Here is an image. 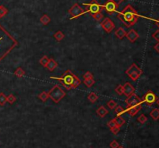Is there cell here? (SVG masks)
I'll use <instances>...</instances> for the list:
<instances>
[{
	"instance_id": "13",
	"label": "cell",
	"mask_w": 159,
	"mask_h": 148,
	"mask_svg": "<svg viewBox=\"0 0 159 148\" xmlns=\"http://www.w3.org/2000/svg\"><path fill=\"white\" fill-rule=\"evenodd\" d=\"M123 87H124V94L126 97H129L135 92V89L130 82H126L123 85Z\"/></svg>"
},
{
	"instance_id": "28",
	"label": "cell",
	"mask_w": 159,
	"mask_h": 148,
	"mask_svg": "<svg viewBox=\"0 0 159 148\" xmlns=\"http://www.w3.org/2000/svg\"><path fill=\"white\" fill-rule=\"evenodd\" d=\"M7 13H8V10H7L6 8L0 5V19H2L3 16L6 15Z\"/></svg>"
},
{
	"instance_id": "31",
	"label": "cell",
	"mask_w": 159,
	"mask_h": 148,
	"mask_svg": "<svg viewBox=\"0 0 159 148\" xmlns=\"http://www.w3.org/2000/svg\"><path fill=\"white\" fill-rule=\"evenodd\" d=\"M115 113L117 115H120L121 114H123L124 113H125V110L122 106H117L115 108Z\"/></svg>"
},
{
	"instance_id": "43",
	"label": "cell",
	"mask_w": 159,
	"mask_h": 148,
	"mask_svg": "<svg viewBox=\"0 0 159 148\" xmlns=\"http://www.w3.org/2000/svg\"><path fill=\"white\" fill-rule=\"evenodd\" d=\"M156 103H157L158 106H159V98H158V99H157V102H156Z\"/></svg>"
},
{
	"instance_id": "11",
	"label": "cell",
	"mask_w": 159,
	"mask_h": 148,
	"mask_svg": "<svg viewBox=\"0 0 159 148\" xmlns=\"http://www.w3.org/2000/svg\"><path fill=\"white\" fill-rule=\"evenodd\" d=\"M118 9V5L114 3L112 0H108L106 4L103 6V9H105L108 14H113L116 11V9Z\"/></svg>"
},
{
	"instance_id": "37",
	"label": "cell",
	"mask_w": 159,
	"mask_h": 148,
	"mask_svg": "<svg viewBox=\"0 0 159 148\" xmlns=\"http://www.w3.org/2000/svg\"><path fill=\"white\" fill-rule=\"evenodd\" d=\"M152 37L155 40H157L158 42H159V30H157L155 32L153 33Z\"/></svg>"
},
{
	"instance_id": "16",
	"label": "cell",
	"mask_w": 159,
	"mask_h": 148,
	"mask_svg": "<svg viewBox=\"0 0 159 148\" xmlns=\"http://www.w3.org/2000/svg\"><path fill=\"white\" fill-rule=\"evenodd\" d=\"M126 30H125L123 27H120V28H118L117 30L115 31V36L117 37L118 39L120 40H122L123 38H124V37H126Z\"/></svg>"
},
{
	"instance_id": "24",
	"label": "cell",
	"mask_w": 159,
	"mask_h": 148,
	"mask_svg": "<svg viewBox=\"0 0 159 148\" xmlns=\"http://www.w3.org/2000/svg\"><path fill=\"white\" fill-rule=\"evenodd\" d=\"M54 37H55V39L57 40V41H61V40H62L64 39L65 34H64L61 30H58V31H57L55 34H54Z\"/></svg>"
},
{
	"instance_id": "15",
	"label": "cell",
	"mask_w": 159,
	"mask_h": 148,
	"mask_svg": "<svg viewBox=\"0 0 159 148\" xmlns=\"http://www.w3.org/2000/svg\"><path fill=\"white\" fill-rule=\"evenodd\" d=\"M57 62L54 60L53 58H50L49 59V61H48V64L46 66V68L48 70V71H50V72H53L55 68L57 67Z\"/></svg>"
},
{
	"instance_id": "22",
	"label": "cell",
	"mask_w": 159,
	"mask_h": 148,
	"mask_svg": "<svg viewBox=\"0 0 159 148\" xmlns=\"http://www.w3.org/2000/svg\"><path fill=\"white\" fill-rule=\"evenodd\" d=\"M38 97H39V98L42 102H46L48 99V98H49V94L47 91H42L41 93L39 94Z\"/></svg>"
},
{
	"instance_id": "5",
	"label": "cell",
	"mask_w": 159,
	"mask_h": 148,
	"mask_svg": "<svg viewBox=\"0 0 159 148\" xmlns=\"http://www.w3.org/2000/svg\"><path fill=\"white\" fill-rule=\"evenodd\" d=\"M125 73L133 81H137L143 74V71L136 64L133 63L127 68Z\"/></svg>"
},
{
	"instance_id": "25",
	"label": "cell",
	"mask_w": 159,
	"mask_h": 148,
	"mask_svg": "<svg viewBox=\"0 0 159 148\" xmlns=\"http://www.w3.org/2000/svg\"><path fill=\"white\" fill-rule=\"evenodd\" d=\"M95 80L93 79H84L83 81V83L85 84L88 88H91L92 85L95 84Z\"/></svg>"
},
{
	"instance_id": "7",
	"label": "cell",
	"mask_w": 159,
	"mask_h": 148,
	"mask_svg": "<svg viewBox=\"0 0 159 148\" xmlns=\"http://www.w3.org/2000/svg\"><path fill=\"white\" fill-rule=\"evenodd\" d=\"M68 13L71 15V19L70 20H73V19H76L79 17L83 14H85L86 12L79 6L78 3H75L69 9H68Z\"/></svg>"
},
{
	"instance_id": "2",
	"label": "cell",
	"mask_w": 159,
	"mask_h": 148,
	"mask_svg": "<svg viewBox=\"0 0 159 148\" xmlns=\"http://www.w3.org/2000/svg\"><path fill=\"white\" fill-rule=\"evenodd\" d=\"M140 16L137 12L133 9L131 5H127L122 11L118 13V19L124 24L127 28L133 26L138 20Z\"/></svg>"
},
{
	"instance_id": "44",
	"label": "cell",
	"mask_w": 159,
	"mask_h": 148,
	"mask_svg": "<svg viewBox=\"0 0 159 148\" xmlns=\"http://www.w3.org/2000/svg\"><path fill=\"white\" fill-rule=\"evenodd\" d=\"M118 148H124V147H120V146Z\"/></svg>"
},
{
	"instance_id": "32",
	"label": "cell",
	"mask_w": 159,
	"mask_h": 148,
	"mask_svg": "<svg viewBox=\"0 0 159 148\" xmlns=\"http://www.w3.org/2000/svg\"><path fill=\"white\" fill-rule=\"evenodd\" d=\"M16 97L13 96V94H10V95L7 96V102L9 104H13L16 102Z\"/></svg>"
},
{
	"instance_id": "17",
	"label": "cell",
	"mask_w": 159,
	"mask_h": 148,
	"mask_svg": "<svg viewBox=\"0 0 159 148\" xmlns=\"http://www.w3.org/2000/svg\"><path fill=\"white\" fill-rule=\"evenodd\" d=\"M96 113H97V115L100 118H103L105 115H106L107 114L109 113V111H108L104 106H101L96 110Z\"/></svg>"
},
{
	"instance_id": "35",
	"label": "cell",
	"mask_w": 159,
	"mask_h": 148,
	"mask_svg": "<svg viewBox=\"0 0 159 148\" xmlns=\"http://www.w3.org/2000/svg\"><path fill=\"white\" fill-rule=\"evenodd\" d=\"M83 79H93V74H92V73L90 72H85V74H83Z\"/></svg>"
},
{
	"instance_id": "27",
	"label": "cell",
	"mask_w": 159,
	"mask_h": 148,
	"mask_svg": "<svg viewBox=\"0 0 159 148\" xmlns=\"http://www.w3.org/2000/svg\"><path fill=\"white\" fill-rule=\"evenodd\" d=\"M92 18L95 19V20H96V21H101V20L103 19V14H102V13H95V14H92Z\"/></svg>"
},
{
	"instance_id": "29",
	"label": "cell",
	"mask_w": 159,
	"mask_h": 148,
	"mask_svg": "<svg viewBox=\"0 0 159 148\" xmlns=\"http://www.w3.org/2000/svg\"><path fill=\"white\" fill-rule=\"evenodd\" d=\"M137 121H138L140 123L144 124V123H145L148 121V118H147V116L144 115V114H141L139 117L137 118Z\"/></svg>"
},
{
	"instance_id": "14",
	"label": "cell",
	"mask_w": 159,
	"mask_h": 148,
	"mask_svg": "<svg viewBox=\"0 0 159 148\" xmlns=\"http://www.w3.org/2000/svg\"><path fill=\"white\" fill-rule=\"evenodd\" d=\"M126 37L127 38V40H128L129 41H131V43H133V42H135L136 40L138 39L139 34L137 33V32L135 30L131 29V30H130L128 32H126Z\"/></svg>"
},
{
	"instance_id": "18",
	"label": "cell",
	"mask_w": 159,
	"mask_h": 148,
	"mask_svg": "<svg viewBox=\"0 0 159 148\" xmlns=\"http://www.w3.org/2000/svg\"><path fill=\"white\" fill-rule=\"evenodd\" d=\"M114 121H115L116 126H119V127H121L122 126H124L125 124V123H126V120L120 115H117L116 117L114 118Z\"/></svg>"
},
{
	"instance_id": "36",
	"label": "cell",
	"mask_w": 159,
	"mask_h": 148,
	"mask_svg": "<svg viewBox=\"0 0 159 148\" xmlns=\"http://www.w3.org/2000/svg\"><path fill=\"white\" fill-rule=\"evenodd\" d=\"M110 147L111 148H118L119 147H120V144H119V143H118L116 140H114L113 141L110 143Z\"/></svg>"
},
{
	"instance_id": "20",
	"label": "cell",
	"mask_w": 159,
	"mask_h": 148,
	"mask_svg": "<svg viewBox=\"0 0 159 148\" xmlns=\"http://www.w3.org/2000/svg\"><path fill=\"white\" fill-rule=\"evenodd\" d=\"M40 21V23H41L43 25L46 26V25H48V24L50 22V16L47 15V14H44V15L42 16Z\"/></svg>"
},
{
	"instance_id": "12",
	"label": "cell",
	"mask_w": 159,
	"mask_h": 148,
	"mask_svg": "<svg viewBox=\"0 0 159 148\" xmlns=\"http://www.w3.org/2000/svg\"><path fill=\"white\" fill-rule=\"evenodd\" d=\"M141 108L142 103H139V104L134 105V106H132L127 107V109H126V110H125V112H127L131 116H134L138 113V112L141 109Z\"/></svg>"
},
{
	"instance_id": "34",
	"label": "cell",
	"mask_w": 159,
	"mask_h": 148,
	"mask_svg": "<svg viewBox=\"0 0 159 148\" xmlns=\"http://www.w3.org/2000/svg\"><path fill=\"white\" fill-rule=\"evenodd\" d=\"M107 106L109 107L110 109H114L117 106V104L116 103L115 101L114 100H109L108 103H107Z\"/></svg>"
},
{
	"instance_id": "9",
	"label": "cell",
	"mask_w": 159,
	"mask_h": 148,
	"mask_svg": "<svg viewBox=\"0 0 159 148\" xmlns=\"http://www.w3.org/2000/svg\"><path fill=\"white\" fill-rule=\"evenodd\" d=\"M101 26L106 33H111L113 30L115 28V24L109 18L106 17L105 18L104 20H102V22L101 23Z\"/></svg>"
},
{
	"instance_id": "10",
	"label": "cell",
	"mask_w": 159,
	"mask_h": 148,
	"mask_svg": "<svg viewBox=\"0 0 159 148\" xmlns=\"http://www.w3.org/2000/svg\"><path fill=\"white\" fill-rule=\"evenodd\" d=\"M125 103H126L127 107H130L134 106V105L139 104V103H142V102L141 98L137 96V94L133 93L131 96L127 97V98L125 100Z\"/></svg>"
},
{
	"instance_id": "41",
	"label": "cell",
	"mask_w": 159,
	"mask_h": 148,
	"mask_svg": "<svg viewBox=\"0 0 159 148\" xmlns=\"http://www.w3.org/2000/svg\"><path fill=\"white\" fill-rule=\"evenodd\" d=\"M112 1H113V2H114V3H116V4L119 6V5H120V3H121V2H122L123 1H124V0H112Z\"/></svg>"
},
{
	"instance_id": "1",
	"label": "cell",
	"mask_w": 159,
	"mask_h": 148,
	"mask_svg": "<svg viewBox=\"0 0 159 148\" xmlns=\"http://www.w3.org/2000/svg\"><path fill=\"white\" fill-rule=\"evenodd\" d=\"M18 45V42L0 26V61Z\"/></svg>"
},
{
	"instance_id": "40",
	"label": "cell",
	"mask_w": 159,
	"mask_h": 148,
	"mask_svg": "<svg viewBox=\"0 0 159 148\" xmlns=\"http://www.w3.org/2000/svg\"><path fill=\"white\" fill-rule=\"evenodd\" d=\"M154 48H155V50H156V52L159 53V42H158L157 44H155V47H154Z\"/></svg>"
},
{
	"instance_id": "8",
	"label": "cell",
	"mask_w": 159,
	"mask_h": 148,
	"mask_svg": "<svg viewBox=\"0 0 159 148\" xmlns=\"http://www.w3.org/2000/svg\"><path fill=\"white\" fill-rule=\"evenodd\" d=\"M157 96L155 95L152 91H148L146 92V94L143 96V98L141 99L142 103H146L148 106H151L154 103H155L157 102Z\"/></svg>"
},
{
	"instance_id": "19",
	"label": "cell",
	"mask_w": 159,
	"mask_h": 148,
	"mask_svg": "<svg viewBox=\"0 0 159 148\" xmlns=\"http://www.w3.org/2000/svg\"><path fill=\"white\" fill-rule=\"evenodd\" d=\"M150 115L154 120H159V109H153L150 113Z\"/></svg>"
},
{
	"instance_id": "38",
	"label": "cell",
	"mask_w": 159,
	"mask_h": 148,
	"mask_svg": "<svg viewBox=\"0 0 159 148\" xmlns=\"http://www.w3.org/2000/svg\"><path fill=\"white\" fill-rule=\"evenodd\" d=\"M107 126H109V127L110 129L114 128V127L116 126V124L115 121H114V120H110V121H109V122L107 123Z\"/></svg>"
},
{
	"instance_id": "26",
	"label": "cell",
	"mask_w": 159,
	"mask_h": 148,
	"mask_svg": "<svg viewBox=\"0 0 159 148\" xmlns=\"http://www.w3.org/2000/svg\"><path fill=\"white\" fill-rule=\"evenodd\" d=\"M7 102V96H6L3 92H1L0 93V106H5V104Z\"/></svg>"
},
{
	"instance_id": "3",
	"label": "cell",
	"mask_w": 159,
	"mask_h": 148,
	"mask_svg": "<svg viewBox=\"0 0 159 148\" xmlns=\"http://www.w3.org/2000/svg\"><path fill=\"white\" fill-rule=\"evenodd\" d=\"M50 79L58 81L67 90L76 89L82 82L79 78H78L74 73H72L70 70H67L61 77H50Z\"/></svg>"
},
{
	"instance_id": "23",
	"label": "cell",
	"mask_w": 159,
	"mask_h": 148,
	"mask_svg": "<svg viewBox=\"0 0 159 148\" xmlns=\"http://www.w3.org/2000/svg\"><path fill=\"white\" fill-rule=\"evenodd\" d=\"M14 74L17 78H22L25 75V72L22 68H18L16 70L15 72H14Z\"/></svg>"
},
{
	"instance_id": "42",
	"label": "cell",
	"mask_w": 159,
	"mask_h": 148,
	"mask_svg": "<svg viewBox=\"0 0 159 148\" xmlns=\"http://www.w3.org/2000/svg\"><path fill=\"white\" fill-rule=\"evenodd\" d=\"M155 22H156V24H157V26L159 27V19L158 20H155Z\"/></svg>"
},
{
	"instance_id": "30",
	"label": "cell",
	"mask_w": 159,
	"mask_h": 148,
	"mask_svg": "<svg viewBox=\"0 0 159 148\" xmlns=\"http://www.w3.org/2000/svg\"><path fill=\"white\" fill-rule=\"evenodd\" d=\"M48 61H49V58L48 57V56H44V57L40 58V64L42 66H44V68H46Z\"/></svg>"
},
{
	"instance_id": "6",
	"label": "cell",
	"mask_w": 159,
	"mask_h": 148,
	"mask_svg": "<svg viewBox=\"0 0 159 148\" xmlns=\"http://www.w3.org/2000/svg\"><path fill=\"white\" fill-rule=\"evenodd\" d=\"M83 5H85L88 8V10L85 12L89 13L91 15L97 13H101V11L103 9V6L98 3V2H96V0H92L89 3H83Z\"/></svg>"
},
{
	"instance_id": "33",
	"label": "cell",
	"mask_w": 159,
	"mask_h": 148,
	"mask_svg": "<svg viewBox=\"0 0 159 148\" xmlns=\"http://www.w3.org/2000/svg\"><path fill=\"white\" fill-rule=\"evenodd\" d=\"M115 91L119 95V96H122L124 94V87L122 85H119L115 89Z\"/></svg>"
},
{
	"instance_id": "39",
	"label": "cell",
	"mask_w": 159,
	"mask_h": 148,
	"mask_svg": "<svg viewBox=\"0 0 159 148\" xmlns=\"http://www.w3.org/2000/svg\"><path fill=\"white\" fill-rule=\"evenodd\" d=\"M110 130H111V132L113 133H114V134H117L118 133H119V132H120V127H119V126H115V127H114V128H112V129H110Z\"/></svg>"
},
{
	"instance_id": "21",
	"label": "cell",
	"mask_w": 159,
	"mask_h": 148,
	"mask_svg": "<svg viewBox=\"0 0 159 148\" xmlns=\"http://www.w3.org/2000/svg\"><path fill=\"white\" fill-rule=\"evenodd\" d=\"M88 99H89V101L90 103H96V101L98 100L99 97L96 93H94V92H91V93H90L89 95L88 96Z\"/></svg>"
},
{
	"instance_id": "4",
	"label": "cell",
	"mask_w": 159,
	"mask_h": 148,
	"mask_svg": "<svg viewBox=\"0 0 159 148\" xmlns=\"http://www.w3.org/2000/svg\"><path fill=\"white\" fill-rule=\"evenodd\" d=\"M48 94H49V98H51V100L55 103H58L66 95L61 86L57 85H54L52 89L49 91Z\"/></svg>"
}]
</instances>
